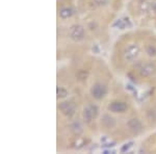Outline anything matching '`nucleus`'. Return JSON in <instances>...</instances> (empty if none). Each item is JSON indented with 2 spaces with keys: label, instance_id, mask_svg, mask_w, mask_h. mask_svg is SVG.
Instances as JSON below:
<instances>
[{
  "label": "nucleus",
  "instance_id": "20e7f679",
  "mask_svg": "<svg viewBox=\"0 0 156 154\" xmlns=\"http://www.w3.org/2000/svg\"><path fill=\"white\" fill-rule=\"evenodd\" d=\"M90 92L93 98H95L96 100H101L107 94V88L106 85L103 84L101 82H96L90 88Z\"/></svg>",
  "mask_w": 156,
  "mask_h": 154
},
{
  "label": "nucleus",
  "instance_id": "f03ea898",
  "mask_svg": "<svg viewBox=\"0 0 156 154\" xmlns=\"http://www.w3.org/2000/svg\"><path fill=\"white\" fill-rule=\"evenodd\" d=\"M98 115H99V108L96 104H89L87 106L84 107L82 112V118L85 123H90L93 120H95Z\"/></svg>",
  "mask_w": 156,
  "mask_h": 154
},
{
  "label": "nucleus",
  "instance_id": "6e6552de",
  "mask_svg": "<svg viewBox=\"0 0 156 154\" xmlns=\"http://www.w3.org/2000/svg\"><path fill=\"white\" fill-rule=\"evenodd\" d=\"M155 72H156V67L153 64H151V63L144 64L140 68V74L143 77H150L152 75H154Z\"/></svg>",
  "mask_w": 156,
  "mask_h": 154
},
{
  "label": "nucleus",
  "instance_id": "ddd939ff",
  "mask_svg": "<svg viewBox=\"0 0 156 154\" xmlns=\"http://www.w3.org/2000/svg\"><path fill=\"white\" fill-rule=\"evenodd\" d=\"M146 53H147L148 56L152 57V59H155L156 57V46L154 45H148L146 47Z\"/></svg>",
  "mask_w": 156,
  "mask_h": 154
},
{
  "label": "nucleus",
  "instance_id": "4468645a",
  "mask_svg": "<svg viewBox=\"0 0 156 154\" xmlns=\"http://www.w3.org/2000/svg\"><path fill=\"white\" fill-rule=\"evenodd\" d=\"M128 19H120L114 24L115 27H118L119 29H125L128 26Z\"/></svg>",
  "mask_w": 156,
  "mask_h": 154
},
{
  "label": "nucleus",
  "instance_id": "f8f14e48",
  "mask_svg": "<svg viewBox=\"0 0 156 154\" xmlns=\"http://www.w3.org/2000/svg\"><path fill=\"white\" fill-rule=\"evenodd\" d=\"M71 130L75 133V134H77V135L80 134V133L83 131V128H82L81 123H80V122H74L71 125Z\"/></svg>",
  "mask_w": 156,
  "mask_h": 154
},
{
  "label": "nucleus",
  "instance_id": "9b49d317",
  "mask_svg": "<svg viewBox=\"0 0 156 154\" xmlns=\"http://www.w3.org/2000/svg\"><path fill=\"white\" fill-rule=\"evenodd\" d=\"M68 95H69V92H68V90L66 89V88L57 87V89H56L57 99H64V98H66Z\"/></svg>",
  "mask_w": 156,
  "mask_h": 154
},
{
  "label": "nucleus",
  "instance_id": "7ed1b4c3",
  "mask_svg": "<svg viewBox=\"0 0 156 154\" xmlns=\"http://www.w3.org/2000/svg\"><path fill=\"white\" fill-rule=\"evenodd\" d=\"M85 31L83 26L79 24H74L69 29V38L73 42H80L84 39Z\"/></svg>",
  "mask_w": 156,
  "mask_h": 154
},
{
  "label": "nucleus",
  "instance_id": "f3484780",
  "mask_svg": "<svg viewBox=\"0 0 156 154\" xmlns=\"http://www.w3.org/2000/svg\"><path fill=\"white\" fill-rule=\"evenodd\" d=\"M130 147H132V143H128V144H125V145L123 146L122 148H121V151H122V152H125V151H126V150H128V149H129Z\"/></svg>",
  "mask_w": 156,
  "mask_h": 154
},
{
  "label": "nucleus",
  "instance_id": "423d86ee",
  "mask_svg": "<svg viewBox=\"0 0 156 154\" xmlns=\"http://www.w3.org/2000/svg\"><path fill=\"white\" fill-rule=\"evenodd\" d=\"M108 110L115 113H125L128 109V105L126 102L123 101H114L108 105Z\"/></svg>",
  "mask_w": 156,
  "mask_h": 154
},
{
  "label": "nucleus",
  "instance_id": "2eb2a0df",
  "mask_svg": "<svg viewBox=\"0 0 156 154\" xmlns=\"http://www.w3.org/2000/svg\"><path fill=\"white\" fill-rule=\"evenodd\" d=\"M87 72L84 71V70H79L77 73H76V78L79 81H83V80H85L87 78Z\"/></svg>",
  "mask_w": 156,
  "mask_h": 154
},
{
  "label": "nucleus",
  "instance_id": "f257e3e1",
  "mask_svg": "<svg viewBox=\"0 0 156 154\" xmlns=\"http://www.w3.org/2000/svg\"><path fill=\"white\" fill-rule=\"evenodd\" d=\"M140 52V46L137 44H130L125 48L124 53H123V56H124V59L128 63L134 62L135 59L138 57Z\"/></svg>",
  "mask_w": 156,
  "mask_h": 154
},
{
  "label": "nucleus",
  "instance_id": "0eeeda50",
  "mask_svg": "<svg viewBox=\"0 0 156 154\" xmlns=\"http://www.w3.org/2000/svg\"><path fill=\"white\" fill-rule=\"evenodd\" d=\"M127 127H128V129L131 131L132 133H134V134H138V133H140L143 131V129H144V126H143L140 120H138L136 118L130 119L127 122Z\"/></svg>",
  "mask_w": 156,
  "mask_h": 154
},
{
  "label": "nucleus",
  "instance_id": "9d476101",
  "mask_svg": "<svg viewBox=\"0 0 156 154\" xmlns=\"http://www.w3.org/2000/svg\"><path fill=\"white\" fill-rule=\"evenodd\" d=\"M74 14H75V9L71 6H65L62 9H60L58 12V16L64 20L71 18Z\"/></svg>",
  "mask_w": 156,
  "mask_h": 154
},
{
  "label": "nucleus",
  "instance_id": "dca6fc26",
  "mask_svg": "<svg viewBox=\"0 0 156 154\" xmlns=\"http://www.w3.org/2000/svg\"><path fill=\"white\" fill-rule=\"evenodd\" d=\"M108 1H109V0H92V2L94 3V5L98 6V7L106 5V4L108 3Z\"/></svg>",
  "mask_w": 156,
  "mask_h": 154
},
{
  "label": "nucleus",
  "instance_id": "39448f33",
  "mask_svg": "<svg viewBox=\"0 0 156 154\" xmlns=\"http://www.w3.org/2000/svg\"><path fill=\"white\" fill-rule=\"evenodd\" d=\"M58 109L67 118H72L76 113V105L71 101H64L58 105Z\"/></svg>",
  "mask_w": 156,
  "mask_h": 154
},
{
  "label": "nucleus",
  "instance_id": "1a4fd4ad",
  "mask_svg": "<svg viewBox=\"0 0 156 154\" xmlns=\"http://www.w3.org/2000/svg\"><path fill=\"white\" fill-rule=\"evenodd\" d=\"M101 124L103 127L107 128V129H112L115 126V120L110 115H103L101 119Z\"/></svg>",
  "mask_w": 156,
  "mask_h": 154
}]
</instances>
